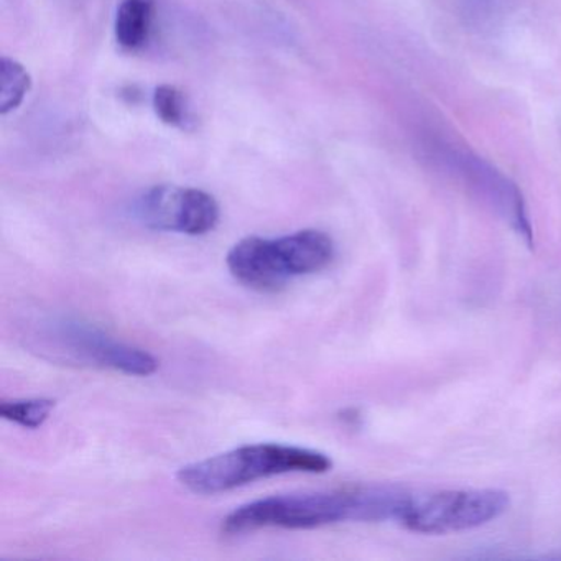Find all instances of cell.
I'll return each mask as SVG.
<instances>
[{"instance_id":"6","label":"cell","mask_w":561,"mask_h":561,"mask_svg":"<svg viewBox=\"0 0 561 561\" xmlns=\"http://www.w3.org/2000/svg\"><path fill=\"white\" fill-rule=\"evenodd\" d=\"M137 216L156 231L205 236L218 226L219 205L203 190L162 185L139 199Z\"/></svg>"},{"instance_id":"1","label":"cell","mask_w":561,"mask_h":561,"mask_svg":"<svg viewBox=\"0 0 561 561\" xmlns=\"http://www.w3.org/2000/svg\"><path fill=\"white\" fill-rule=\"evenodd\" d=\"M412 495L396 488H357L310 494L272 495L249 502L222 520L226 535L261 528H318L337 522L399 520Z\"/></svg>"},{"instance_id":"8","label":"cell","mask_w":561,"mask_h":561,"mask_svg":"<svg viewBox=\"0 0 561 561\" xmlns=\"http://www.w3.org/2000/svg\"><path fill=\"white\" fill-rule=\"evenodd\" d=\"M31 75L11 58L0 60V114L18 110L31 91Z\"/></svg>"},{"instance_id":"2","label":"cell","mask_w":561,"mask_h":561,"mask_svg":"<svg viewBox=\"0 0 561 561\" xmlns=\"http://www.w3.org/2000/svg\"><path fill=\"white\" fill-rule=\"evenodd\" d=\"M333 468L330 456L300 446L244 445L180 469V484L193 494L216 495L288 472L323 474Z\"/></svg>"},{"instance_id":"10","label":"cell","mask_w":561,"mask_h":561,"mask_svg":"<svg viewBox=\"0 0 561 561\" xmlns=\"http://www.w3.org/2000/svg\"><path fill=\"white\" fill-rule=\"evenodd\" d=\"M153 110L162 123L173 127H185L188 121L185 98L173 87L157 88L153 93Z\"/></svg>"},{"instance_id":"4","label":"cell","mask_w":561,"mask_h":561,"mask_svg":"<svg viewBox=\"0 0 561 561\" xmlns=\"http://www.w3.org/2000/svg\"><path fill=\"white\" fill-rule=\"evenodd\" d=\"M42 356L73 366L111 369L146 377L159 369V360L147 351L117 341L100 328L70 317L42 320L32 336Z\"/></svg>"},{"instance_id":"3","label":"cell","mask_w":561,"mask_h":561,"mask_svg":"<svg viewBox=\"0 0 561 561\" xmlns=\"http://www.w3.org/2000/svg\"><path fill=\"white\" fill-rule=\"evenodd\" d=\"M333 257V239L323 231L305 229L277 239H242L229 251L226 264L245 287L277 291L291 278L323 271Z\"/></svg>"},{"instance_id":"5","label":"cell","mask_w":561,"mask_h":561,"mask_svg":"<svg viewBox=\"0 0 561 561\" xmlns=\"http://www.w3.org/2000/svg\"><path fill=\"white\" fill-rule=\"evenodd\" d=\"M511 504L507 492L499 489L442 491L410 497L399 522L409 530L446 535L472 530L501 517Z\"/></svg>"},{"instance_id":"9","label":"cell","mask_w":561,"mask_h":561,"mask_svg":"<svg viewBox=\"0 0 561 561\" xmlns=\"http://www.w3.org/2000/svg\"><path fill=\"white\" fill-rule=\"evenodd\" d=\"M54 409L55 400L51 399L12 400V402L4 400L0 403V415L9 422L35 430L47 422Z\"/></svg>"},{"instance_id":"7","label":"cell","mask_w":561,"mask_h":561,"mask_svg":"<svg viewBox=\"0 0 561 561\" xmlns=\"http://www.w3.org/2000/svg\"><path fill=\"white\" fill-rule=\"evenodd\" d=\"M156 0H123L117 9L116 41L126 50L144 47L152 27Z\"/></svg>"}]
</instances>
